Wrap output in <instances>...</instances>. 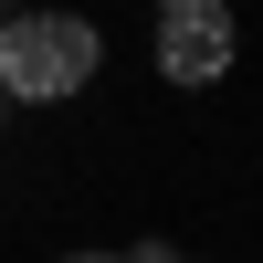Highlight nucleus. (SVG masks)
Returning <instances> with one entry per match:
<instances>
[{
  "label": "nucleus",
  "instance_id": "nucleus-1",
  "mask_svg": "<svg viewBox=\"0 0 263 263\" xmlns=\"http://www.w3.org/2000/svg\"><path fill=\"white\" fill-rule=\"evenodd\" d=\"M95 21L84 11H21V21H0V95H21V105H63V95H84L95 84Z\"/></svg>",
  "mask_w": 263,
  "mask_h": 263
},
{
  "label": "nucleus",
  "instance_id": "nucleus-2",
  "mask_svg": "<svg viewBox=\"0 0 263 263\" xmlns=\"http://www.w3.org/2000/svg\"><path fill=\"white\" fill-rule=\"evenodd\" d=\"M232 42H242V32H232L221 0H168V11H158V74L168 84H221L232 74Z\"/></svg>",
  "mask_w": 263,
  "mask_h": 263
},
{
  "label": "nucleus",
  "instance_id": "nucleus-3",
  "mask_svg": "<svg viewBox=\"0 0 263 263\" xmlns=\"http://www.w3.org/2000/svg\"><path fill=\"white\" fill-rule=\"evenodd\" d=\"M63 263H126V253H63Z\"/></svg>",
  "mask_w": 263,
  "mask_h": 263
},
{
  "label": "nucleus",
  "instance_id": "nucleus-4",
  "mask_svg": "<svg viewBox=\"0 0 263 263\" xmlns=\"http://www.w3.org/2000/svg\"><path fill=\"white\" fill-rule=\"evenodd\" d=\"M0 116H11V95H0Z\"/></svg>",
  "mask_w": 263,
  "mask_h": 263
},
{
  "label": "nucleus",
  "instance_id": "nucleus-5",
  "mask_svg": "<svg viewBox=\"0 0 263 263\" xmlns=\"http://www.w3.org/2000/svg\"><path fill=\"white\" fill-rule=\"evenodd\" d=\"M168 263H179V253H168Z\"/></svg>",
  "mask_w": 263,
  "mask_h": 263
}]
</instances>
